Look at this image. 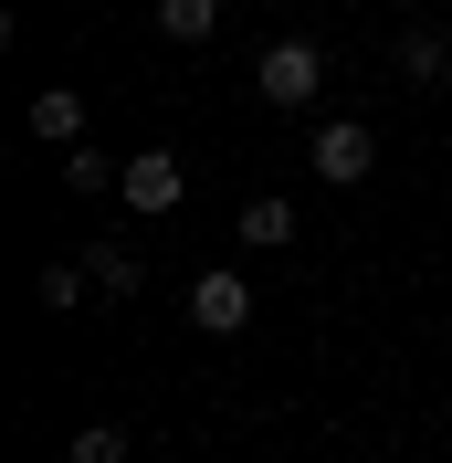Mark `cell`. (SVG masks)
<instances>
[{
	"mask_svg": "<svg viewBox=\"0 0 452 463\" xmlns=\"http://www.w3.org/2000/svg\"><path fill=\"white\" fill-rule=\"evenodd\" d=\"M390 11H421V0H390Z\"/></svg>",
	"mask_w": 452,
	"mask_h": 463,
	"instance_id": "obj_13",
	"label": "cell"
},
{
	"mask_svg": "<svg viewBox=\"0 0 452 463\" xmlns=\"http://www.w3.org/2000/svg\"><path fill=\"white\" fill-rule=\"evenodd\" d=\"M147 22L169 32V43H211L221 32V0H147Z\"/></svg>",
	"mask_w": 452,
	"mask_h": 463,
	"instance_id": "obj_10",
	"label": "cell"
},
{
	"mask_svg": "<svg viewBox=\"0 0 452 463\" xmlns=\"http://www.w3.org/2000/svg\"><path fill=\"white\" fill-rule=\"evenodd\" d=\"M63 463H127V432L116 421H85V432L63 442Z\"/></svg>",
	"mask_w": 452,
	"mask_h": 463,
	"instance_id": "obj_12",
	"label": "cell"
},
{
	"mask_svg": "<svg viewBox=\"0 0 452 463\" xmlns=\"http://www.w3.org/2000/svg\"><path fill=\"white\" fill-rule=\"evenodd\" d=\"M400 74H410V85H442V74H452V43L431 22H400Z\"/></svg>",
	"mask_w": 452,
	"mask_h": 463,
	"instance_id": "obj_7",
	"label": "cell"
},
{
	"mask_svg": "<svg viewBox=\"0 0 452 463\" xmlns=\"http://www.w3.org/2000/svg\"><path fill=\"white\" fill-rule=\"evenodd\" d=\"M85 274H95V295H147V263L127 242H85Z\"/></svg>",
	"mask_w": 452,
	"mask_h": 463,
	"instance_id": "obj_8",
	"label": "cell"
},
{
	"mask_svg": "<svg viewBox=\"0 0 452 463\" xmlns=\"http://www.w3.org/2000/svg\"><path fill=\"white\" fill-rule=\"evenodd\" d=\"M190 326L200 337H242V326H253V285H242V274H190Z\"/></svg>",
	"mask_w": 452,
	"mask_h": 463,
	"instance_id": "obj_4",
	"label": "cell"
},
{
	"mask_svg": "<svg viewBox=\"0 0 452 463\" xmlns=\"http://www.w3.org/2000/svg\"><path fill=\"white\" fill-rule=\"evenodd\" d=\"M116 201H127V211H147V222H158V211H179V201H190V169H179V147H137V158H127V179H116Z\"/></svg>",
	"mask_w": 452,
	"mask_h": 463,
	"instance_id": "obj_3",
	"label": "cell"
},
{
	"mask_svg": "<svg viewBox=\"0 0 452 463\" xmlns=\"http://www.w3.org/2000/svg\"><path fill=\"white\" fill-rule=\"evenodd\" d=\"M306 158H315V179H326V190H358V179L379 169V137H368L358 116H315V137H306Z\"/></svg>",
	"mask_w": 452,
	"mask_h": 463,
	"instance_id": "obj_2",
	"label": "cell"
},
{
	"mask_svg": "<svg viewBox=\"0 0 452 463\" xmlns=\"http://www.w3.org/2000/svg\"><path fill=\"white\" fill-rule=\"evenodd\" d=\"M32 295H42V317H74V306H85V295H95L85 253H74V263H42V274H32Z\"/></svg>",
	"mask_w": 452,
	"mask_h": 463,
	"instance_id": "obj_9",
	"label": "cell"
},
{
	"mask_svg": "<svg viewBox=\"0 0 452 463\" xmlns=\"http://www.w3.org/2000/svg\"><path fill=\"white\" fill-rule=\"evenodd\" d=\"M242 242H253V253H284V242H295V201H284V190H253V201H242Z\"/></svg>",
	"mask_w": 452,
	"mask_h": 463,
	"instance_id": "obj_6",
	"label": "cell"
},
{
	"mask_svg": "<svg viewBox=\"0 0 452 463\" xmlns=\"http://www.w3.org/2000/svg\"><path fill=\"white\" fill-rule=\"evenodd\" d=\"M253 85H263V106H315V85H326V43H306V32H284V43H263Z\"/></svg>",
	"mask_w": 452,
	"mask_h": 463,
	"instance_id": "obj_1",
	"label": "cell"
},
{
	"mask_svg": "<svg viewBox=\"0 0 452 463\" xmlns=\"http://www.w3.org/2000/svg\"><path fill=\"white\" fill-rule=\"evenodd\" d=\"M22 127H32L42 147H85V95H74V85H42V95L22 106Z\"/></svg>",
	"mask_w": 452,
	"mask_h": 463,
	"instance_id": "obj_5",
	"label": "cell"
},
{
	"mask_svg": "<svg viewBox=\"0 0 452 463\" xmlns=\"http://www.w3.org/2000/svg\"><path fill=\"white\" fill-rule=\"evenodd\" d=\"M116 179L127 169H116L106 147H63V190H116Z\"/></svg>",
	"mask_w": 452,
	"mask_h": 463,
	"instance_id": "obj_11",
	"label": "cell"
}]
</instances>
